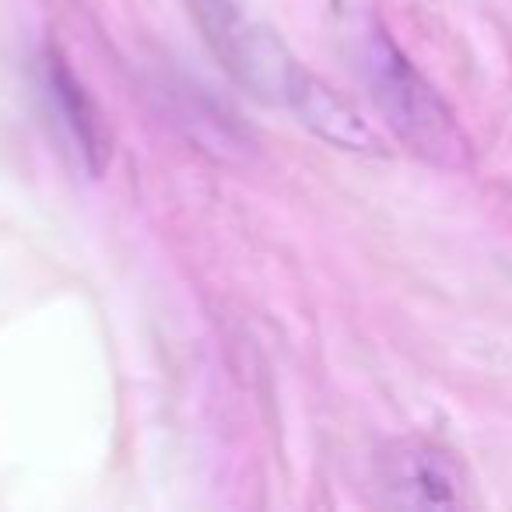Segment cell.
<instances>
[{"label": "cell", "instance_id": "1", "mask_svg": "<svg viewBox=\"0 0 512 512\" xmlns=\"http://www.w3.org/2000/svg\"><path fill=\"white\" fill-rule=\"evenodd\" d=\"M362 74L376 109L407 148L425 155L428 162L453 169L467 165L470 148L453 109L383 29H372L365 36Z\"/></svg>", "mask_w": 512, "mask_h": 512}, {"label": "cell", "instance_id": "2", "mask_svg": "<svg viewBox=\"0 0 512 512\" xmlns=\"http://www.w3.org/2000/svg\"><path fill=\"white\" fill-rule=\"evenodd\" d=\"M190 11L218 64L246 92L267 102H285L295 60L274 32L246 15L242 0H190Z\"/></svg>", "mask_w": 512, "mask_h": 512}, {"label": "cell", "instance_id": "3", "mask_svg": "<svg viewBox=\"0 0 512 512\" xmlns=\"http://www.w3.org/2000/svg\"><path fill=\"white\" fill-rule=\"evenodd\" d=\"M376 488L386 505L446 512L467 505V470L449 449L428 439H393L376 456Z\"/></svg>", "mask_w": 512, "mask_h": 512}, {"label": "cell", "instance_id": "4", "mask_svg": "<svg viewBox=\"0 0 512 512\" xmlns=\"http://www.w3.org/2000/svg\"><path fill=\"white\" fill-rule=\"evenodd\" d=\"M285 106H292L295 116L302 120V127H309L327 144H337L344 151H365V155H379L383 151V141L362 120V113L351 102H344L334 88L323 85L313 71H306L299 64H295L292 78H288Z\"/></svg>", "mask_w": 512, "mask_h": 512}, {"label": "cell", "instance_id": "5", "mask_svg": "<svg viewBox=\"0 0 512 512\" xmlns=\"http://www.w3.org/2000/svg\"><path fill=\"white\" fill-rule=\"evenodd\" d=\"M43 81H46V95H50L53 113L60 116L64 130L71 134V141L78 144L88 172L99 176V172L109 165V155H113V141H109L102 109L95 106L92 95H88V88L74 78V71L67 67V60L60 57L57 50L46 53Z\"/></svg>", "mask_w": 512, "mask_h": 512}]
</instances>
